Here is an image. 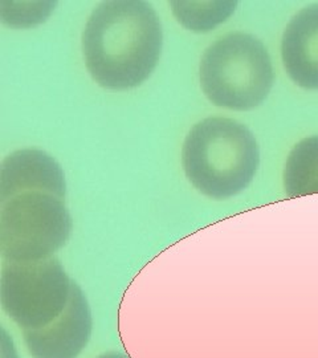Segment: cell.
<instances>
[{
	"label": "cell",
	"instance_id": "obj_1",
	"mask_svg": "<svg viewBox=\"0 0 318 358\" xmlns=\"http://www.w3.org/2000/svg\"><path fill=\"white\" fill-rule=\"evenodd\" d=\"M164 34L150 4L138 0L101 3L82 34V53L93 80L103 88L140 87L153 73Z\"/></svg>",
	"mask_w": 318,
	"mask_h": 358
},
{
	"label": "cell",
	"instance_id": "obj_2",
	"mask_svg": "<svg viewBox=\"0 0 318 358\" xmlns=\"http://www.w3.org/2000/svg\"><path fill=\"white\" fill-rule=\"evenodd\" d=\"M259 146L240 122L212 117L191 129L182 149V165L192 186L212 199H229L252 182Z\"/></svg>",
	"mask_w": 318,
	"mask_h": 358
},
{
	"label": "cell",
	"instance_id": "obj_3",
	"mask_svg": "<svg viewBox=\"0 0 318 358\" xmlns=\"http://www.w3.org/2000/svg\"><path fill=\"white\" fill-rule=\"evenodd\" d=\"M267 48L243 32L217 40L201 62V85L207 99L222 108L251 110L266 100L273 85Z\"/></svg>",
	"mask_w": 318,
	"mask_h": 358
},
{
	"label": "cell",
	"instance_id": "obj_4",
	"mask_svg": "<svg viewBox=\"0 0 318 358\" xmlns=\"http://www.w3.org/2000/svg\"><path fill=\"white\" fill-rule=\"evenodd\" d=\"M72 227L64 198L52 192H19L0 202V252L4 260L52 257L68 242Z\"/></svg>",
	"mask_w": 318,
	"mask_h": 358
},
{
	"label": "cell",
	"instance_id": "obj_5",
	"mask_svg": "<svg viewBox=\"0 0 318 358\" xmlns=\"http://www.w3.org/2000/svg\"><path fill=\"white\" fill-rule=\"evenodd\" d=\"M73 285L75 282L53 256L35 262L4 260L1 307L23 331L41 329L62 316Z\"/></svg>",
	"mask_w": 318,
	"mask_h": 358
},
{
	"label": "cell",
	"instance_id": "obj_6",
	"mask_svg": "<svg viewBox=\"0 0 318 358\" xmlns=\"http://www.w3.org/2000/svg\"><path fill=\"white\" fill-rule=\"evenodd\" d=\"M92 313L81 288L75 282L62 316L45 328L23 331L32 358H77L89 343Z\"/></svg>",
	"mask_w": 318,
	"mask_h": 358
},
{
	"label": "cell",
	"instance_id": "obj_7",
	"mask_svg": "<svg viewBox=\"0 0 318 358\" xmlns=\"http://www.w3.org/2000/svg\"><path fill=\"white\" fill-rule=\"evenodd\" d=\"M60 165L48 154L26 149L8 155L0 167V202L23 192H48L65 199Z\"/></svg>",
	"mask_w": 318,
	"mask_h": 358
},
{
	"label": "cell",
	"instance_id": "obj_8",
	"mask_svg": "<svg viewBox=\"0 0 318 358\" xmlns=\"http://www.w3.org/2000/svg\"><path fill=\"white\" fill-rule=\"evenodd\" d=\"M284 68L293 83L304 90H318V6L301 10L282 35Z\"/></svg>",
	"mask_w": 318,
	"mask_h": 358
},
{
	"label": "cell",
	"instance_id": "obj_9",
	"mask_svg": "<svg viewBox=\"0 0 318 358\" xmlns=\"http://www.w3.org/2000/svg\"><path fill=\"white\" fill-rule=\"evenodd\" d=\"M284 189L288 196L318 192V136L298 142L284 167Z\"/></svg>",
	"mask_w": 318,
	"mask_h": 358
},
{
	"label": "cell",
	"instance_id": "obj_10",
	"mask_svg": "<svg viewBox=\"0 0 318 358\" xmlns=\"http://www.w3.org/2000/svg\"><path fill=\"white\" fill-rule=\"evenodd\" d=\"M236 6V1H171L179 22L198 32L210 31L227 20Z\"/></svg>",
	"mask_w": 318,
	"mask_h": 358
},
{
	"label": "cell",
	"instance_id": "obj_11",
	"mask_svg": "<svg viewBox=\"0 0 318 358\" xmlns=\"http://www.w3.org/2000/svg\"><path fill=\"white\" fill-rule=\"evenodd\" d=\"M99 358H127V356L121 355V353H117V352H110V353H105Z\"/></svg>",
	"mask_w": 318,
	"mask_h": 358
}]
</instances>
